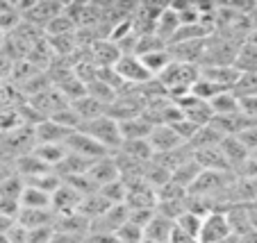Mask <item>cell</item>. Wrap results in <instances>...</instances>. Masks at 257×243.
I'll list each match as a JSON object with an SVG mask.
<instances>
[{
	"instance_id": "6da1fadb",
	"label": "cell",
	"mask_w": 257,
	"mask_h": 243,
	"mask_svg": "<svg viewBox=\"0 0 257 243\" xmlns=\"http://www.w3.org/2000/svg\"><path fill=\"white\" fill-rule=\"evenodd\" d=\"M80 130L84 134H89L93 141H98L107 152H118L123 148V134H121V125L118 121H114L112 116H100L93 118V121H87L80 125Z\"/></svg>"
},
{
	"instance_id": "7a4b0ae2",
	"label": "cell",
	"mask_w": 257,
	"mask_h": 243,
	"mask_svg": "<svg viewBox=\"0 0 257 243\" xmlns=\"http://www.w3.org/2000/svg\"><path fill=\"white\" fill-rule=\"evenodd\" d=\"M37 148V136H34V127L25 125L14 132L0 134V155L10 157V159H19L23 155H30Z\"/></svg>"
},
{
	"instance_id": "3957f363",
	"label": "cell",
	"mask_w": 257,
	"mask_h": 243,
	"mask_svg": "<svg viewBox=\"0 0 257 243\" xmlns=\"http://www.w3.org/2000/svg\"><path fill=\"white\" fill-rule=\"evenodd\" d=\"M232 234V225H230L228 214L223 211H207L203 216V225H200L198 243H223Z\"/></svg>"
},
{
	"instance_id": "277c9868",
	"label": "cell",
	"mask_w": 257,
	"mask_h": 243,
	"mask_svg": "<svg viewBox=\"0 0 257 243\" xmlns=\"http://www.w3.org/2000/svg\"><path fill=\"white\" fill-rule=\"evenodd\" d=\"M114 71H116V75L121 78V82H127V84H148L155 80V75L146 68V64L141 62V57H137V55L132 53H125L121 55V59L116 62V66H114Z\"/></svg>"
},
{
	"instance_id": "5b68a950",
	"label": "cell",
	"mask_w": 257,
	"mask_h": 243,
	"mask_svg": "<svg viewBox=\"0 0 257 243\" xmlns=\"http://www.w3.org/2000/svg\"><path fill=\"white\" fill-rule=\"evenodd\" d=\"M66 150L73 152V155L84 157V159H89V161H98V159H102V157L112 155V152H107L98 141H93L89 134H84L82 130H75L71 136H68Z\"/></svg>"
},
{
	"instance_id": "8992f818",
	"label": "cell",
	"mask_w": 257,
	"mask_h": 243,
	"mask_svg": "<svg viewBox=\"0 0 257 243\" xmlns=\"http://www.w3.org/2000/svg\"><path fill=\"white\" fill-rule=\"evenodd\" d=\"M180 107V112H182V116L187 118V121H191L194 125H198V127H207V125H212V121H214V112H212V107H209V102H205V100H200V98H196V96H185L182 100H178L175 102Z\"/></svg>"
},
{
	"instance_id": "52a82bcc",
	"label": "cell",
	"mask_w": 257,
	"mask_h": 243,
	"mask_svg": "<svg viewBox=\"0 0 257 243\" xmlns=\"http://www.w3.org/2000/svg\"><path fill=\"white\" fill-rule=\"evenodd\" d=\"M148 143H151L155 155H164V152H175L180 148H187V143L182 141V136L171 125H155L151 136H148Z\"/></svg>"
},
{
	"instance_id": "ba28073f",
	"label": "cell",
	"mask_w": 257,
	"mask_h": 243,
	"mask_svg": "<svg viewBox=\"0 0 257 243\" xmlns=\"http://www.w3.org/2000/svg\"><path fill=\"white\" fill-rule=\"evenodd\" d=\"M87 177L98 186V191H100L102 186H107V184H112V182L121 180V168H118L114 155H107V157H102V159H98L96 164L89 168Z\"/></svg>"
},
{
	"instance_id": "9c48e42d",
	"label": "cell",
	"mask_w": 257,
	"mask_h": 243,
	"mask_svg": "<svg viewBox=\"0 0 257 243\" xmlns=\"http://www.w3.org/2000/svg\"><path fill=\"white\" fill-rule=\"evenodd\" d=\"M221 152H223L225 161H228L230 170H241L252 157V152L246 148V143L239 136H223L221 141Z\"/></svg>"
},
{
	"instance_id": "30bf717a",
	"label": "cell",
	"mask_w": 257,
	"mask_h": 243,
	"mask_svg": "<svg viewBox=\"0 0 257 243\" xmlns=\"http://www.w3.org/2000/svg\"><path fill=\"white\" fill-rule=\"evenodd\" d=\"M200 78L209 80L223 91H234L241 73L237 71V66H200Z\"/></svg>"
},
{
	"instance_id": "8fae6325",
	"label": "cell",
	"mask_w": 257,
	"mask_h": 243,
	"mask_svg": "<svg viewBox=\"0 0 257 243\" xmlns=\"http://www.w3.org/2000/svg\"><path fill=\"white\" fill-rule=\"evenodd\" d=\"M75 130H68V127L55 123L53 118H46V121L37 123L34 125V136H37V146L39 143H59V146H66L68 136Z\"/></svg>"
},
{
	"instance_id": "7c38bea8",
	"label": "cell",
	"mask_w": 257,
	"mask_h": 243,
	"mask_svg": "<svg viewBox=\"0 0 257 243\" xmlns=\"http://www.w3.org/2000/svg\"><path fill=\"white\" fill-rule=\"evenodd\" d=\"M82 195L78 191L73 189L71 184L64 182L57 191L53 193V211L57 216H66V214H75L80 209V204H82Z\"/></svg>"
},
{
	"instance_id": "4fadbf2b",
	"label": "cell",
	"mask_w": 257,
	"mask_h": 243,
	"mask_svg": "<svg viewBox=\"0 0 257 243\" xmlns=\"http://www.w3.org/2000/svg\"><path fill=\"white\" fill-rule=\"evenodd\" d=\"M55 214L53 209H23L21 207V214H19V225L25 227L28 232L32 229H41V227H55Z\"/></svg>"
},
{
	"instance_id": "5bb4252c",
	"label": "cell",
	"mask_w": 257,
	"mask_h": 243,
	"mask_svg": "<svg viewBox=\"0 0 257 243\" xmlns=\"http://www.w3.org/2000/svg\"><path fill=\"white\" fill-rule=\"evenodd\" d=\"M121 125V134H123V143L125 141H141V139H148L155 127V123H151L148 118L141 114V116L127 118V121L118 123Z\"/></svg>"
},
{
	"instance_id": "9a60e30c",
	"label": "cell",
	"mask_w": 257,
	"mask_h": 243,
	"mask_svg": "<svg viewBox=\"0 0 257 243\" xmlns=\"http://www.w3.org/2000/svg\"><path fill=\"white\" fill-rule=\"evenodd\" d=\"M73 105V109L78 112V116H80V121L82 123H87V121H93V118H100V116H105L107 114V105H102V102H98L96 98H91L87 93V96H82V98H78V100H73L71 102Z\"/></svg>"
},
{
	"instance_id": "2e32d148",
	"label": "cell",
	"mask_w": 257,
	"mask_h": 243,
	"mask_svg": "<svg viewBox=\"0 0 257 243\" xmlns=\"http://www.w3.org/2000/svg\"><path fill=\"white\" fill-rule=\"evenodd\" d=\"M214 116H230V114L241 112V100L234 91H221L212 102H209Z\"/></svg>"
},
{
	"instance_id": "e0dca14e",
	"label": "cell",
	"mask_w": 257,
	"mask_h": 243,
	"mask_svg": "<svg viewBox=\"0 0 257 243\" xmlns=\"http://www.w3.org/2000/svg\"><path fill=\"white\" fill-rule=\"evenodd\" d=\"M21 207L23 209H53V195L28 184L21 198Z\"/></svg>"
},
{
	"instance_id": "ac0fdd59",
	"label": "cell",
	"mask_w": 257,
	"mask_h": 243,
	"mask_svg": "<svg viewBox=\"0 0 257 243\" xmlns=\"http://www.w3.org/2000/svg\"><path fill=\"white\" fill-rule=\"evenodd\" d=\"M234 66L239 73H257V46L250 41H243L237 50Z\"/></svg>"
},
{
	"instance_id": "d6986e66",
	"label": "cell",
	"mask_w": 257,
	"mask_h": 243,
	"mask_svg": "<svg viewBox=\"0 0 257 243\" xmlns=\"http://www.w3.org/2000/svg\"><path fill=\"white\" fill-rule=\"evenodd\" d=\"M34 155L39 157L46 166H50L55 170L62 164L64 157L68 155V150H66V146H59V143H39V146L34 148Z\"/></svg>"
},
{
	"instance_id": "ffe728a7",
	"label": "cell",
	"mask_w": 257,
	"mask_h": 243,
	"mask_svg": "<svg viewBox=\"0 0 257 243\" xmlns=\"http://www.w3.org/2000/svg\"><path fill=\"white\" fill-rule=\"evenodd\" d=\"M25 186H28L25 180L16 173V175H12L10 180H5L0 184V200H16V202H21Z\"/></svg>"
},
{
	"instance_id": "44dd1931",
	"label": "cell",
	"mask_w": 257,
	"mask_h": 243,
	"mask_svg": "<svg viewBox=\"0 0 257 243\" xmlns=\"http://www.w3.org/2000/svg\"><path fill=\"white\" fill-rule=\"evenodd\" d=\"M234 93L239 98L241 96H257V73H241L237 87H234Z\"/></svg>"
},
{
	"instance_id": "7402d4cb",
	"label": "cell",
	"mask_w": 257,
	"mask_h": 243,
	"mask_svg": "<svg viewBox=\"0 0 257 243\" xmlns=\"http://www.w3.org/2000/svg\"><path fill=\"white\" fill-rule=\"evenodd\" d=\"M116 234H118V238H121V243H141L144 241V227L130 223V220H127Z\"/></svg>"
},
{
	"instance_id": "603a6c76",
	"label": "cell",
	"mask_w": 257,
	"mask_h": 243,
	"mask_svg": "<svg viewBox=\"0 0 257 243\" xmlns=\"http://www.w3.org/2000/svg\"><path fill=\"white\" fill-rule=\"evenodd\" d=\"M12 175H16V164L14 159H10V157L0 155V184L5 180H10Z\"/></svg>"
},
{
	"instance_id": "cb8c5ba5",
	"label": "cell",
	"mask_w": 257,
	"mask_h": 243,
	"mask_svg": "<svg viewBox=\"0 0 257 243\" xmlns=\"http://www.w3.org/2000/svg\"><path fill=\"white\" fill-rule=\"evenodd\" d=\"M239 100H241V112L257 121V96H241Z\"/></svg>"
},
{
	"instance_id": "d4e9b609",
	"label": "cell",
	"mask_w": 257,
	"mask_h": 243,
	"mask_svg": "<svg viewBox=\"0 0 257 243\" xmlns=\"http://www.w3.org/2000/svg\"><path fill=\"white\" fill-rule=\"evenodd\" d=\"M239 139L246 143V148L250 152H257V125H252L250 130H246L243 134H239Z\"/></svg>"
},
{
	"instance_id": "484cf974",
	"label": "cell",
	"mask_w": 257,
	"mask_h": 243,
	"mask_svg": "<svg viewBox=\"0 0 257 243\" xmlns=\"http://www.w3.org/2000/svg\"><path fill=\"white\" fill-rule=\"evenodd\" d=\"M50 243H84V238L73 236V234H64V232H55Z\"/></svg>"
},
{
	"instance_id": "4316f807",
	"label": "cell",
	"mask_w": 257,
	"mask_h": 243,
	"mask_svg": "<svg viewBox=\"0 0 257 243\" xmlns=\"http://www.w3.org/2000/svg\"><path fill=\"white\" fill-rule=\"evenodd\" d=\"M246 41H250V44H255V46H257V28L252 30V32H250V37H248Z\"/></svg>"
},
{
	"instance_id": "83f0119b",
	"label": "cell",
	"mask_w": 257,
	"mask_h": 243,
	"mask_svg": "<svg viewBox=\"0 0 257 243\" xmlns=\"http://www.w3.org/2000/svg\"><path fill=\"white\" fill-rule=\"evenodd\" d=\"M0 84H3V78H0Z\"/></svg>"
},
{
	"instance_id": "f1b7e54d",
	"label": "cell",
	"mask_w": 257,
	"mask_h": 243,
	"mask_svg": "<svg viewBox=\"0 0 257 243\" xmlns=\"http://www.w3.org/2000/svg\"><path fill=\"white\" fill-rule=\"evenodd\" d=\"M84 243H89V241H84Z\"/></svg>"
}]
</instances>
